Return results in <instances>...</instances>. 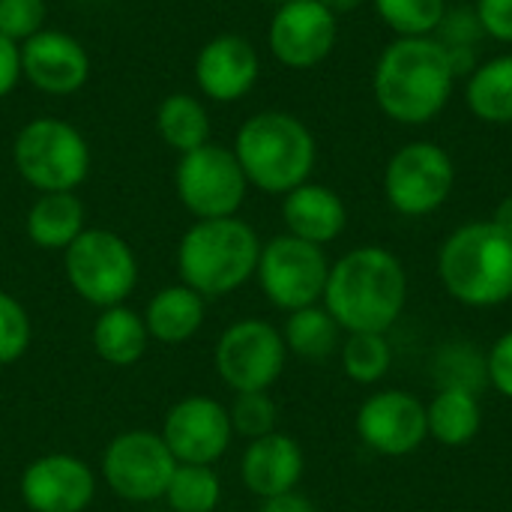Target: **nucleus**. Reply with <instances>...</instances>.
I'll use <instances>...</instances> for the list:
<instances>
[{
	"label": "nucleus",
	"mask_w": 512,
	"mask_h": 512,
	"mask_svg": "<svg viewBox=\"0 0 512 512\" xmlns=\"http://www.w3.org/2000/svg\"><path fill=\"white\" fill-rule=\"evenodd\" d=\"M408 303L402 261L384 246H360L330 264L324 309L345 333H387Z\"/></svg>",
	"instance_id": "1"
},
{
	"label": "nucleus",
	"mask_w": 512,
	"mask_h": 512,
	"mask_svg": "<svg viewBox=\"0 0 512 512\" xmlns=\"http://www.w3.org/2000/svg\"><path fill=\"white\" fill-rule=\"evenodd\" d=\"M456 75L435 36H399L375 66L372 90L381 111L405 126L435 120L453 93Z\"/></svg>",
	"instance_id": "2"
},
{
	"label": "nucleus",
	"mask_w": 512,
	"mask_h": 512,
	"mask_svg": "<svg viewBox=\"0 0 512 512\" xmlns=\"http://www.w3.org/2000/svg\"><path fill=\"white\" fill-rule=\"evenodd\" d=\"M234 156L249 186L267 195H288L309 183L318 147L309 126L288 111L252 114L234 138Z\"/></svg>",
	"instance_id": "3"
},
{
	"label": "nucleus",
	"mask_w": 512,
	"mask_h": 512,
	"mask_svg": "<svg viewBox=\"0 0 512 512\" xmlns=\"http://www.w3.org/2000/svg\"><path fill=\"white\" fill-rule=\"evenodd\" d=\"M447 294L471 309H492L512 297V234L489 222L456 228L438 252Z\"/></svg>",
	"instance_id": "4"
},
{
	"label": "nucleus",
	"mask_w": 512,
	"mask_h": 512,
	"mask_svg": "<svg viewBox=\"0 0 512 512\" xmlns=\"http://www.w3.org/2000/svg\"><path fill=\"white\" fill-rule=\"evenodd\" d=\"M261 258V240L255 228L237 216L195 219L177 246L180 282L207 297H225L246 285Z\"/></svg>",
	"instance_id": "5"
},
{
	"label": "nucleus",
	"mask_w": 512,
	"mask_h": 512,
	"mask_svg": "<svg viewBox=\"0 0 512 512\" xmlns=\"http://www.w3.org/2000/svg\"><path fill=\"white\" fill-rule=\"evenodd\" d=\"M12 165L39 195L75 192L90 174V144L66 120L33 117L12 141Z\"/></svg>",
	"instance_id": "6"
},
{
	"label": "nucleus",
	"mask_w": 512,
	"mask_h": 512,
	"mask_svg": "<svg viewBox=\"0 0 512 512\" xmlns=\"http://www.w3.org/2000/svg\"><path fill=\"white\" fill-rule=\"evenodd\" d=\"M63 270L72 291L99 309L120 306L138 285V258L132 246L108 228H84L63 249Z\"/></svg>",
	"instance_id": "7"
},
{
	"label": "nucleus",
	"mask_w": 512,
	"mask_h": 512,
	"mask_svg": "<svg viewBox=\"0 0 512 512\" xmlns=\"http://www.w3.org/2000/svg\"><path fill=\"white\" fill-rule=\"evenodd\" d=\"M255 276L276 309L297 312L324 300L330 261L324 255V246L306 243L294 234H279L261 246Z\"/></svg>",
	"instance_id": "8"
},
{
	"label": "nucleus",
	"mask_w": 512,
	"mask_h": 512,
	"mask_svg": "<svg viewBox=\"0 0 512 512\" xmlns=\"http://www.w3.org/2000/svg\"><path fill=\"white\" fill-rule=\"evenodd\" d=\"M174 186L180 204L195 219H225V216H237V210L243 207L249 180L234 150L219 144H204L180 156L174 171Z\"/></svg>",
	"instance_id": "9"
},
{
	"label": "nucleus",
	"mask_w": 512,
	"mask_h": 512,
	"mask_svg": "<svg viewBox=\"0 0 512 512\" xmlns=\"http://www.w3.org/2000/svg\"><path fill=\"white\" fill-rule=\"evenodd\" d=\"M456 183L453 159L432 141H414L393 153L384 171V195L402 216H429L450 198Z\"/></svg>",
	"instance_id": "10"
},
{
	"label": "nucleus",
	"mask_w": 512,
	"mask_h": 512,
	"mask_svg": "<svg viewBox=\"0 0 512 512\" xmlns=\"http://www.w3.org/2000/svg\"><path fill=\"white\" fill-rule=\"evenodd\" d=\"M282 330L261 318L234 321L216 345V372L234 393L270 390L285 369Z\"/></svg>",
	"instance_id": "11"
},
{
	"label": "nucleus",
	"mask_w": 512,
	"mask_h": 512,
	"mask_svg": "<svg viewBox=\"0 0 512 512\" xmlns=\"http://www.w3.org/2000/svg\"><path fill=\"white\" fill-rule=\"evenodd\" d=\"M177 459L156 432L132 429L117 435L102 456V477L108 489L132 504L159 501L168 492Z\"/></svg>",
	"instance_id": "12"
},
{
	"label": "nucleus",
	"mask_w": 512,
	"mask_h": 512,
	"mask_svg": "<svg viewBox=\"0 0 512 512\" xmlns=\"http://www.w3.org/2000/svg\"><path fill=\"white\" fill-rule=\"evenodd\" d=\"M159 435L177 465H213L231 447L234 429L222 402L210 396H186L165 414Z\"/></svg>",
	"instance_id": "13"
},
{
	"label": "nucleus",
	"mask_w": 512,
	"mask_h": 512,
	"mask_svg": "<svg viewBox=\"0 0 512 512\" xmlns=\"http://www.w3.org/2000/svg\"><path fill=\"white\" fill-rule=\"evenodd\" d=\"M357 435L378 456H411L429 438L426 405L405 390H381L357 411Z\"/></svg>",
	"instance_id": "14"
},
{
	"label": "nucleus",
	"mask_w": 512,
	"mask_h": 512,
	"mask_svg": "<svg viewBox=\"0 0 512 512\" xmlns=\"http://www.w3.org/2000/svg\"><path fill=\"white\" fill-rule=\"evenodd\" d=\"M336 36V15L318 0L282 3L267 30L273 57L288 69H312L327 60L336 45Z\"/></svg>",
	"instance_id": "15"
},
{
	"label": "nucleus",
	"mask_w": 512,
	"mask_h": 512,
	"mask_svg": "<svg viewBox=\"0 0 512 512\" xmlns=\"http://www.w3.org/2000/svg\"><path fill=\"white\" fill-rule=\"evenodd\" d=\"M96 477L90 465L69 453H48L21 474V501L33 512H84L93 504Z\"/></svg>",
	"instance_id": "16"
},
{
	"label": "nucleus",
	"mask_w": 512,
	"mask_h": 512,
	"mask_svg": "<svg viewBox=\"0 0 512 512\" xmlns=\"http://www.w3.org/2000/svg\"><path fill=\"white\" fill-rule=\"evenodd\" d=\"M21 75L39 93L72 96L90 78V54L75 36L42 30L21 45Z\"/></svg>",
	"instance_id": "17"
},
{
	"label": "nucleus",
	"mask_w": 512,
	"mask_h": 512,
	"mask_svg": "<svg viewBox=\"0 0 512 512\" xmlns=\"http://www.w3.org/2000/svg\"><path fill=\"white\" fill-rule=\"evenodd\" d=\"M261 75V60L255 45L246 36L222 33L201 45L195 57V81L198 90L213 102H237L243 99Z\"/></svg>",
	"instance_id": "18"
},
{
	"label": "nucleus",
	"mask_w": 512,
	"mask_h": 512,
	"mask_svg": "<svg viewBox=\"0 0 512 512\" xmlns=\"http://www.w3.org/2000/svg\"><path fill=\"white\" fill-rule=\"evenodd\" d=\"M306 459L300 444L291 435L270 432L264 438L249 441L243 462H240V477L252 495L261 501L294 492L300 477H303Z\"/></svg>",
	"instance_id": "19"
},
{
	"label": "nucleus",
	"mask_w": 512,
	"mask_h": 512,
	"mask_svg": "<svg viewBox=\"0 0 512 512\" xmlns=\"http://www.w3.org/2000/svg\"><path fill=\"white\" fill-rule=\"evenodd\" d=\"M282 219L288 225V234L315 246H327L345 231L348 207L330 186L303 183L285 195Z\"/></svg>",
	"instance_id": "20"
},
{
	"label": "nucleus",
	"mask_w": 512,
	"mask_h": 512,
	"mask_svg": "<svg viewBox=\"0 0 512 512\" xmlns=\"http://www.w3.org/2000/svg\"><path fill=\"white\" fill-rule=\"evenodd\" d=\"M144 324H147L150 339H159L165 345H180L201 330L204 297L183 282L168 285L150 297L147 312H144Z\"/></svg>",
	"instance_id": "21"
},
{
	"label": "nucleus",
	"mask_w": 512,
	"mask_h": 512,
	"mask_svg": "<svg viewBox=\"0 0 512 512\" xmlns=\"http://www.w3.org/2000/svg\"><path fill=\"white\" fill-rule=\"evenodd\" d=\"M84 231V204L75 192H42L27 210V237L39 249L63 252Z\"/></svg>",
	"instance_id": "22"
},
{
	"label": "nucleus",
	"mask_w": 512,
	"mask_h": 512,
	"mask_svg": "<svg viewBox=\"0 0 512 512\" xmlns=\"http://www.w3.org/2000/svg\"><path fill=\"white\" fill-rule=\"evenodd\" d=\"M147 324L129 306H108L93 324V348L111 366H135L147 354Z\"/></svg>",
	"instance_id": "23"
},
{
	"label": "nucleus",
	"mask_w": 512,
	"mask_h": 512,
	"mask_svg": "<svg viewBox=\"0 0 512 512\" xmlns=\"http://www.w3.org/2000/svg\"><path fill=\"white\" fill-rule=\"evenodd\" d=\"M429 438L444 447H465L477 438L483 426L480 399L468 390H438L426 405Z\"/></svg>",
	"instance_id": "24"
},
{
	"label": "nucleus",
	"mask_w": 512,
	"mask_h": 512,
	"mask_svg": "<svg viewBox=\"0 0 512 512\" xmlns=\"http://www.w3.org/2000/svg\"><path fill=\"white\" fill-rule=\"evenodd\" d=\"M210 129V114L192 93H171L156 108L159 138L180 156L210 144Z\"/></svg>",
	"instance_id": "25"
},
{
	"label": "nucleus",
	"mask_w": 512,
	"mask_h": 512,
	"mask_svg": "<svg viewBox=\"0 0 512 512\" xmlns=\"http://www.w3.org/2000/svg\"><path fill=\"white\" fill-rule=\"evenodd\" d=\"M465 96L477 120L495 126L512 123V54L480 63L468 78Z\"/></svg>",
	"instance_id": "26"
},
{
	"label": "nucleus",
	"mask_w": 512,
	"mask_h": 512,
	"mask_svg": "<svg viewBox=\"0 0 512 512\" xmlns=\"http://www.w3.org/2000/svg\"><path fill=\"white\" fill-rule=\"evenodd\" d=\"M342 327L336 324V318L324 309V306H306L297 312H288L282 339L285 348L303 360H324L330 357L336 348H342L339 342Z\"/></svg>",
	"instance_id": "27"
},
{
	"label": "nucleus",
	"mask_w": 512,
	"mask_h": 512,
	"mask_svg": "<svg viewBox=\"0 0 512 512\" xmlns=\"http://www.w3.org/2000/svg\"><path fill=\"white\" fill-rule=\"evenodd\" d=\"M165 501L174 512H213L222 501L219 474L210 465H177Z\"/></svg>",
	"instance_id": "28"
},
{
	"label": "nucleus",
	"mask_w": 512,
	"mask_h": 512,
	"mask_svg": "<svg viewBox=\"0 0 512 512\" xmlns=\"http://www.w3.org/2000/svg\"><path fill=\"white\" fill-rule=\"evenodd\" d=\"M339 351L345 375L357 384H378L393 366L387 333H348Z\"/></svg>",
	"instance_id": "29"
},
{
	"label": "nucleus",
	"mask_w": 512,
	"mask_h": 512,
	"mask_svg": "<svg viewBox=\"0 0 512 512\" xmlns=\"http://www.w3.org/2000/svg\"><path fill=\"white\" fill-rule=\"evenodd\" d=\"M432 369H435L438 390H468V393L477 396L489 384L486 357L477 348L465 345V342L441 348Z\"/></svg>",
	"instance_id": "30"
},
{
	"label": "nucleus",
	"mask_w": 512,
	"mask_h": 512,
	"mask_svg": "<svg viewBox=\"0 0 512 512\" xmlns=\"http://www.w3.org/2000/svg\"><path fill=\"white\" fill-rule=\"evenodd\" d=\"M375 9L399 36H435L447 0H375Z\"/></svg>",
	"instance_id": "31"
},
{
	"label": "nucleus",
	"mask_w": 512,
	"mask_h": 512,
	"mask_svg": "<svg viewBox=\"0 0 512 512\" xmlns=\"http://www.w3.org/2000/svg\"><path fill=\"white\" fill-rule=\"evenodd\" d=\"M231 417V429L234 435H243L249 441L264 438L270 432H276V420H279V408L270 399L267 390L261 393H237L234 405L228 408Z\"/></svg>",
	"instance_id": "32"
},
{
	"label": "nucleus",
	"mask_w": 512,
	"mask_h": 512,
	"mask_svg": "<svg viewBox=\"0 0 512 512\" xmlns=\"http://www.w3.org/2000/svg\"><path fill=\"white\" fill-rule=\"evenodd\" d=\"M30 348L27 309L6 291H0V366L21 360Z\"/></svg>",
	"instance_id": "33"
},
{
	"label": "nucleus",
	"mask_w": 512,
	"mask_h": 512,
	"mask_svg": "<svg viewBox=\"0 0 512 512\" xmlns=\"http://www.w3.org/2000/svg\"><path fill=\"white\" fill-rule=\"evenodd\" d=\"M45 0H0V36L24 45L30 36L45 30Z\"/></svg>",
	"instance_id": "34"
},
{
	"label": "nucleus",
	"mask_w": 512,
	"mask_h": 512,
	"mask_svg": "<svg viewBox=\"0 0 512 512\" xmlns=\"http://www.w3.org/2000/svg\"><path fill=\"white\" fill-rule=\"evenodd\" d=\"M483 36H486V30L477 18V9H465V6L447 9L435 30V39L444 48H477Z\"/></svg>",
	"instance_id": "35"
},
{
	"label": "nucleus",
	"mask_w": 512,
	"mask_h": 512,
	"mask_svg": "<svg viewBox=\"0 0 512 512\" xmlns=\"http://www.w3.org/2000/svg\"><path fill=\"white\" fill-rule=\"evenodd\" d=\"M489 366V384L504 396L512 399V330H507L486 357Z\"/></svg>",
	"instance_id": "36"
},
{
	"label": "nucleus",
	"mask_w": 512,
	"mask_h": 512,
	"mask_svg": "<svg viewBox=\"0 0 512 512\" xmlns=\"http://www.w3.org/2000/svg\"><path fill=\"white\" fill-rule=\"evenodd\" d=\"M474 9L486 36L498 42H512V0H477Z\"/></svg>",
	"instance_id": "37"
},
{
	"label": "nucleus",
	"mask_w": 512,
	"mask_h": 512,
	"mask_svg": "<svg viewBox=\"0 0 512 512\" xmlns=\"http://www.w3.org/2000/svg\"><path fill=\"white\" fill-rule=\"evenodd\" d=\"M21 78V45L0 36V99H6Z\"/></svg>",
	"instance_id": "38"
},
{
	"label": "nucleus",
	"mask_w": 512,
	"mask_h": 512,
	"mask_svg": "<svg viewBox=\"0 0 512 512\" xmlns=\"http://www.w3.org/2000/svg\"><path fill=\"white\" fill-rule=\"evenodd\" d=\"M261 512H318L315 504L300 495V492H285V495H276V498H267L261 504Z\"/></svg>",
	"instance_id": "39"
},
{
	"label": "nucleus",
	"mask_w": 512,
	"mask_h": 512,
	"mask_svg": "<svg viewBox=\"0 0 512 512\" xmlns=\"http://www.w3.org/2000/svg\"><path fill=\"white\" fill-rule=\"evenodd\" d=\"M492 222H495L498 228H504L507 234H512V195L501 201V207L495 210V219H492Z\"/></svg>",
	"instance_id": "40"
},
{
	"label": "nucleus",
	"mask_w": 512,
	"mask_h": 512,
	"mask_svg": "<svg viewBox=\"0 0 512 512\" xmlns=\"http://www.w3.org/2000/svg\"><path fill=\"white\" fill-rule=\"evenodd\" d=\"M318 3H324V6L336 15V12H351V9H357L363 0H318Z\"/></svg>",
	"instance_id": "41"
},
{
	"label": "nucleus",
	"mask_w": 512,
	"mask_h": 512,
	"mask_svg": "<svg viewBox=\"0 0 512 512\" xmlns=\"http://www.w3.org/2000/svg\"><path fill=\"white\" fill-rule=\"evenodd\" d=\"M273 3H279V6H282V3H291V0H273Z\"/></svg>",
	"instance_id": "42"
}]
</instances>
